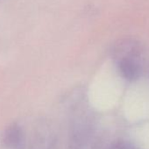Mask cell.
I'll return each instance as SVG.
<instances>
[{
	"label": "cell",
	"instance_id": "1",
	"mask_svg": "<svg viewBox=\"0 0 149 149\" xmlns=\"http://www.w3.org/2000/svg\"><path fill=\"white\" fill-rule=\"evenodd\" d=\"M21 140L22 131L18 125H13L6 129L4 137V141L7 146L12 148H17L21 144Z\"/></svg>",
	"mask_w": 149,
	"mask_h": 149
},
{
	"label": "cell",
	"instance_id": "2",
	"mask_svg": "<svg viewBox=\"0 0 149 149\" xmlns=\"http://www.w3.org/2000/svg\"><path fill=\"white\" fill-rule=\"evenodd\" d=\"M120 70L127 79H134L138 76V67L130 60H123L121 61Z\"/></svg>",
	"mask_w": 149,
	"mask_h": 149
},
{
	"label": "cell",
	"instance_id": "3",
	"mask_svg": "<svg viewBox=\"0 0 149 149\" xmlns=\"http://www.w3.org/2000/svg\"><path fill=\"white\" fill-rule=\"evenodd\" d=\"M114 149H133V148L131 147L129 145H127L125 143H119V144L116 145Z\"/></svg>",
	"mask_w": 149,
	"mask_h": 149
}]
</instances>
